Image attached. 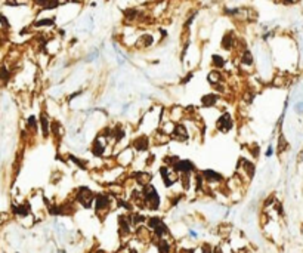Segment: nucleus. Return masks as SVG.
I'll return each mask as SVG.
<instances>
[{"label":"nucleus","mask_w":303,"mask_h":253,"mask_svg":"<svg viewBox=\"0 0 303 253\" xmlns=\"http://www.w3.org/2000/svg\"><path fill=\"white\" fill-rule=\"evenodd\" d=\"M142 197H144V201L151 207L157 210L160 207V195L157 193V189L153 186V185H145L144 189H142Z\"/></svg>","instance_id":"obj_1"},{"label":"nucleus","mask_w":303,"mask_h":253,"mask_svg":"<svg viewBox=\"0 0 303 253\" xmlns=\"http://www.w3.org/2000/svg\"><path fill=\"white\" fill-rule=\"evenodd\" d=\"M232 128H234V119L228 111H225L216 120V130L219 133H228L232 130Z\"/></svg>","instance_id":"obj_2"},{"label":"nucleus","mask_w":303,"mask_h":253,"mask_svg":"<svg viewBox=\"0 0 303 253\" xmlns=\"http://www.w3.org/2000/svg\"><path fill=\"white\" fill-rule=\"evenodd\" d=\"M108 147V139L102 138L101 135H96L95 139H93V142H92V147H90V151H92V154L95 157H102L105 154V149Z\"/></svg>","instance_id":"obj_3"},{"label":"nucleus","mask_w":303,"mask_h":253,"mask_svg":"<svg viewBox=\"0 0 303 253\" xmlns=\"http://www.w3.org/2000/svg\"><path fill=\"white\" fill-rule=\"evenodd\" d=\"M149 147H151V138L145 133L136 136L132 141V148L137 151V153H145V151L149 149Z\"/></svg>","instance_id":"obj_4"},{"label":"nucleus","mask_w":303,"mask_h":253,"mask_svg":"<svg viewBox=\"0 0 303 253\" xmlns=\"http://www.w3.org/2000/svg\"><path fill=\"white\" fill-rule=\"evenodd\" d=\"M172 138V141H176V142H188V139H189V132L186 129V126L183 123H176L174 126V130L173 133L170 135Z\"/></svg>","instance_id":"obj_5"},{"label":"nucleus","mask_w":303,"mask_h":253,"mask_svg":"<svg viewBox=\"0 0 303 253\" xmlns=\"http://www.w3.org/2000/svg\"><path fill=\"white\" fill-rule=\"evenodd\" d=\"M222 101V95L218 92H210L206 93L200 98V105L203 108H211V107H216L219 102Z\"/></svg>","instance_id":"obj_6"},{"label":"nucleus","mask_w":303,"mask_h":253,"mask_svg":"<svg viewBox=\"0 0 303 253\" xmlns=\"http://www.w3.org/2000/svg\"><path fill=\"white\" fill-rule=\"evenodd\" d=\"M172 169L176 172V173H191V172H194L195 170V164L191 161V160H188V158H185V160H178L176 161L173 166H172Z\"/></svg>","instance_id":"obj_7"},{"label":"nucleus","mask_w":303,"mask_h":253,"mask_svg":"<svg viewBox=\"0 0 303 253\" xmlns=\"http://www.w3.org/2000/svg\"><path fill=\"white\" fill-rule=\"evenodd\" d=\"M237 37L234 34V31H226L222 37V40H220V47L223 50H226V52H232L234 47L237 46Z\"/></svg>","instance_id":"obj_8"},{"label":"nucleus","mask_w":303,"mask_h":253,"mask_svg":"<svg viewBox=\"0 0 303 253\" xmlns=\"http://www.w3.org/2000/svg\"><path fill=\"white\" fill-rule=\"evenodd\" d=\"M239 67L247 70V71L254 67V58H253V53H251L250 49H244L243 52L239 53Z\"/></svg>","instance_id":"obj_9"},{"label":"nucleus","mask_w":303,"mask_h":253,"mask_svg":"<svg viewBox=\"0 0 303 253\" xmlns=\"http://www.w3.org/2000/svg\"><path fill=\"white\" fill-rule=\"evenodd\" d=\"M135 43H136L137 49H148V47H151L155 43V39H154V36L151 33H144V34H141L139 37H137Z\"/></svg>","instance_id":"obj_10"},{"label":"nucleus","mask_w":303,"mask_h":253,"mask_svg":"<svg viewBox=\"0 0 303 253\" xmlns=\"http://www.w3.org/2000/svg\"><path fill=\"white\" fill-rule=\"evenodd\" d=\"M142 15V12L137 9V8H127L123 10V16H124V21L129 22V24H133L135 21H139Z\"/></svg>","instance_id":"obj_11"},{"label":"nucleus","mask_w":303,"mask_h":253,"mask_svg":"<svg viewBox=\"0 0 303 253\" xmlns=\"http://www.w3.org/2000/svg\"><path fill=\"white\" fill-rule=\"evenodd\" d=\"M77 198H79V201L80 203H83L86 207L89 206L92 201H93V198H95V195H93V193L90 191L89 188H86V186H83V188H80L79 189V194H77Z\"/></svg>","instance_id":"obj_12"},{"label":"nucleus","mask_w":303,"mask_h":253,"mask_svg":"<svg viewBox=\"0 0 303 253\" xmlns=\"http://www.w3.org/2000/svg\"><path fill=\"white\" fill-rule=\"evenodd\" d=\"M39 121H40V128H42V133H43V136H44V138H47L50 133H52V132H50V128H52V121H50V119L47 117L46 112H42V114H40Z\"/></svg>","instance_id":"obj_13"},{"label":"nucleus","mask_w":303,"mask_h":253,"mask_svg":"<svg viewBox=\"0 0 303 253\" xmlns=\"http://www.w3.org/2000/svg\"><path fill=\"white\" fill-rule=\"evenodd\" d=\"M185 116H186L185 108H182V107H179V105H176V107H173L172 110H169V119L173 120L174 123L182 121V119H183Z\"/></svg>","instance_id":"obj_14"},{"label":"nucleus","mask_w":303,"mask_h":253,"mask_svg":"<svg viewBox=\"0 0 303 253\" xmlns=\"http://www.w3.org/2000/svg\"><path fill=\"white\" fill-rule=\"evenodd\" d=\"M170 141H172L170 135L164 133L161 129H158L155 133H153V142H154L155 145H164V144H167V142H170Z\"/></svg>","instance_id":"obj_15"},{"label":"nucleus","mask_w":303,"mask_h":253,"mask_svg":"<svg viewBox=\"0 0 303 253\" xmlns=\"http://www.w3.org/2000/svg\"><path fill=\"white\" fill-rule=\"evenodd\" d=\"M201 175H203V178L207 181V182H220L223 179V176L216 172V170H211V169H206L201 172Z\"/></svg>","instance_id":"obj_16"},{"label":"nucleus","mask_w":303,"mask_h":253,"mask_svg":"<svg viewBox=\"0 0 303 253\" xmlns=\"http://www.w3.org/2000/svg\"><path fill=\"white\" fill-rule=\"evenodd\" d=\"M109 206V198L105 195V194H98L95 197V210L99 212V210H105L107 207Z\"/></svg>","instance_id":"obj_17"},{"label":"nucleus","mask_w":303,"mask_h":253,"mask_svg":"<svg viewBox=\"0 0 303 253\" xmlns=\"http://www.w3.org/2000/svg\"><path fill=\"white\" fill-rule=\"evenodd\" d=\"M223 80V74L220 73V70H211L209 74H207V82L213 86V84H218V83H220Z\"/></svg>","instance_id":"obj_18"},{"label":"nucleus","mask_w":303,"mask_h":253,"mask_svg":"<svg viewBox=\"0 0 303 253\" xmlns=\"http://www.w3.org/2000/svg\"><path fill=\"white\" fill-rule=\"evenodd\" d=\"M211 65L216 70H222L226 65V59L222 55H219V53H213L211 55Z\"/></svg>","instance_id":"obj_19"},{"label":"nucleus","mask_w":303,"mask_h":253,"mask_svg":"<svg viewBox=\"0 0 303 253\" xmlns=\"http://www.w3.org/2000/svg\"><path fill=\"white\" fill-rule=\"evenodd\" d=\"M244 166V170H246V173L248 175V178L251 179L253 178V175H254V164L251 163V161H248V160H246V158H243L241 161H239Z\"/></svg>","instance_id":"obj_20"},{"label":"nucleus","mask_w":303,"mask_h":253,"mask_svg":"<svg viewBox=\"0 0 303 253\" xmlns=\"http://www.w3.org/2000/svg\"><path fill=\"white\" fill-rule=\"evenodd\" d=\"M55 24V18H43L34 22V27H52Z\"/></svg>","instance_id":"obj_21"},{"label":"nucleus","mask_w":303,"mask_h":253,"mask_svg":"<svg viewBox=\"0 0 303 253\" xmlns=\"http://www.w3.org/2000/svg\"><path fill=\"white\" fill-rule=\"evenodd\" d=\"M163 224V221H161V218H158V216H153V218H149L148 219V226H149V230H155V228H158V226Z\"/></svg>","instance_id":"obj_22"},{"label":"nucleus","mask_w":303,"mask_h":253,"mask_svg":"<svg viewBox=\"0 0 303 253\" xmlns=\"http://www.w3.org/2000/svg\"><path fill=\"white\" fill-rule=\"evenodd\" d=\"M50 132H52L55 136H62L64 130H62V126L59 121H52V128H50Z\"/></svg>","instance_id":"obj_23"},{"label":"nucleus","mask_w":303,"mask_h":253,"mask_svg":"<svg viewBox=\"0 0 303 253\" xmlns=\"http://www.w3.org/2000/svg\"><path fill=\"white\" fill-rule=\"evenodd\" d=\"M39 124H40V121L37 120V117H36V116H30V117H28V120H27V126H28V128H30L31 130H37Z\"/></svg>","instance_id":"obj_24"},{"label":"nucleus","mask_w":303,"mask_h":253,"mask_svg":"<svg viewBox=\"0 0 303 253\" xmlns=\"http://www.w3.org/2000/svg\"><path fill=\"white\" fill-rule=\"evenodd\" d=\"M14 212L16 215H21V216H27L28 212H30V207L27 204H22V206H18V207H14Z\"/></svg>","instance_id":"obj_25"},{"label":"nucleus","mask_w":303,"mask_h":253,"mask_svg":"<svg viewBox=\"0 0 303 253\" xmlns=\"http://www.w3.org/2000/svg\"><path fill=\"white\" fill-rule=\"evenodd\" d=\"M9 79H10V73H9V70H8L5 65H2V67H0V80L8 82Z\"/></svg>","instance_id":"obj_26"},{"label":"nucleus","mask_w":303,"mask_h":253,"mask_svg":"<svg viewBox=\"0 0 303 253\" xmlns=\"http://www.w3.org/2000/svg\"><path fill=\"white\" fill-rule=\"evenodd\" d=\"M158 250H160V253H169V243L166 240H161L158 243Z\"/></svg>","instance_id":"obj_27"},{"label":"nucleus","mask_w":303,"mask_h":253,"mask_svg":"<svg viewBox=\"0 0 303 253\" xmlns=\"http://www.w3.org/2000/svg\"><path fill=\"white\" fill-rule=\"evenodd\" d=\"M278 144H280V145H278V153H282V151L287 148V141H285V138H284L282 135H281L280 139H278Z\"/></svg>","instance_id":"obj_28"},{"label":"nucleus","mask_w":303,"mask_h":253,"mask_svg":"<svg viewBox=\"0 0 303 253\" xmlns=\"http://www.w3.org/2000/svg\"><path fill=\"white\" fill-rule=\"evenodd\" d=\"M166 6H167V0H163V2H161V5H160V6L157 5V8H160L161 10H164V9H166ZM153 12H154V15H155V16L158 15V12H157V9H153Z\"/></svg>","instance_id":"obj_29"},{"label":"nucleus","mask_w":303,"mask_h":253,"mask_svg":"<svg viewBox=\"0 0 303 253\" xmlns=\"http://www.w3.org/2000/svg\"><path fill=\"white\" fill-rule=\"evenodd\" d=\"M0 24H2L3 27L9 28V22H8V19H6V16H5L3 14H0Z\"/></svg>","instance_id":"obj_30"},{"label":"nucleus","mask_w":303,"mask_h":253,"mask_svg":"<svg viewBox=\"0 0 303 253\" xmlns=\"http://www.w3.org/2000/svg\"><path fill=\"white\" fill-rule=\"evenodd\" d=\"M34 3L37 5V6H40V8H46V5L49 3V0H34Z\"/></svg>","instance_id":"obj_31"},{"label":"nucleus","mask_w":303,"mask_h":253,"mask_svg":"<svg viewBox=\"0 0 303 253\" xmlns=\"http://www.w3.org/2000/svg\"><path fill=\"white\" fill-rule=\"evenodd\" d=\"M191 79H192V73H189L188 75H185V77H183V80L181 82V84H185L186 82H189V80H191Z\"/></svg>","instance_id":"obj_32"},{"label":"nucleus","mask_w":303,"mask_h":253,"mask_svg":"<svg viewBox=\"0 0 303 253\" xmlns=\"http://www.w3.org/2000/svg\"><path fill=\"white\" fill-rule=\"evenodd\" d=\"M79 95H81V91H77V92H74V93L68 95V101H73L75 96H79Z\"/></svg>","instance_id":"obj_33"},{"label":"nucleus","mask_w":303,"mask_h":253,"mask_svg":"<svg viewBox=\"0 0 303 253\" xmlns=\"http://www.w3.org/2000/svg\"><path fill=\"white\" fill-rule=\"evenodd\" d=\"M280 2L285 6H290V5H294V0H280Z\"/></svg>","instance_id":"obj_34"},{"label":"nucleus","mask_w":303,"mask_h":253,"mask_svg":"<svg viewBox=\"0 0 303 253\" xmlns=\"http://www.w3.org/2000/svg\"><path fill=\"white\" fill-rule=\"evenodd\" d=\"M274 154V148H272V145H269L268 147V151H266V157H271Z\"/></svg>","instance_id":"obj_35"}]
</instances>
